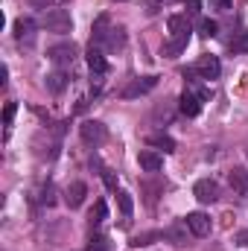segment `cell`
<instances>
[{"instance_id":"2","label":"cell","mask_w":248,"mask_h":251,"mask_svg":"<svg viewBox=\"0 0 248 251\" xmlns=\"http://www.w3.org/2000/svg\"><path fill=\"white\" fill-rule=\"evenodd\" d=\"M79 134H82V140H85L88 146H94V149L108 140V128L99 123V120H85V123L79 126Z\"/></svg>"},{"instance_id":"16","label":"cell","mask_w":248,"mask_h":251,"mask_svg":"<svg viewBox=\"0 0 248 251\" xmlns=\"http://www.w3.org/2000/svg\"><path fill=\"white\" fill-rule=\"evenodd\" d=\"M94 47H99V44H105V38H108V32H111V18L108 15H99L97 21H94Z\"/></svg>"},{"instance_id":"18","label":"cell","mask_w":248,"mask_h":251,"mask_svg":"<svg viewBox=\"0 0 248 251\" xmlns=\"http://www.w3.org/2000/svg\"><path fill=\"white\" fill-rule=\"evenodd\" d=\"M67 82H70V79H67L64 70H53V73L47 76V91H50V94H62L64 88H67Z\"/></svg>"},{"instance_id":"14","label":"cell","mask_w":248,"mask_h":251,"mask_svg":"<svg viewBox=\"0 0 248 251\" xmlns=\"http://www.w3.org/2000/svg\"><path fill=\"white\" fill-rule=\"evenodd\" d=\"M85 59H88V67H91V73H94V76H105V73H108V62H105V53H102L99 47H91Z\"/></svg>"},{"instance_id":"10","label":"cell","mask_w":248,"mask_h":251,"mask_svg":"<svg viewBox=\"0 0 248 251\" xmlns=\"http://www.w3.org/2000/svg\"><path fill=\"white\" fill-rule=\"evenodd\" d=\"M228 184L234 190V196H248V170L246 167H234L231 173H228Z\"/></svg>"},{"instance_id":"8","label":"cell","mask_w":248,"mask_h":251,"mask_svg":"<svg viewBox=\"0 0 248 251\" xmlns=\"http://www.w3.org/2000/svg\"><path fill=\"white\" fill-rule=\"evenodd\" d=\"M196 73L201 76V79H207V82H213V79H219V73H222V64L216 56H201L198 62H196Z\"/></svg>"},{"instance_id":"31","label":"cell","mask_w":248,"mask_h":251,"mask_svg":"<svg viewBox=\"0 0 248 251\" xmlns=\"http://www.w3.org/2000/svg\"><path fill=\"white\" fill-rule=\"evenodd\" d=\"M35 9H50V0H29Z\"/></svg>"},{"instance_id":"30","label":"cell","mask_w":248,"mask_h":251,"mask_svg":"<svg viewBox=\"0 0 248 251\" xmlns=\"http://www.w3.org/2000/svg\"><path fill=\"white\" fill-rule=\"evenodd\" d=\"M237 246H248V231H240L237 234Z\"/></svg>"},{"instance_id":"33","label":"cell","mask_w":248,"mask_h":251,"mask_svg":"<svg viewBox=\"0 0 248 251\" xmlns=\"http://www.w3.org/2000/svg\"><path fill=\"white\" fill-rule=\"evenodd\" d=\"M117 3H125V0H117Z\"/></svg>"},{"instance_id":"25","label":"cell","mask_w":248,"mask_h":251,"mask_svg":"<svg viewBox=\"0 0 248 251\" xmlns=\"http://www.w3.org/2000/svg\"><path fill=\"white\" fill-rule=\"evenodd\" d=\"M38 201H41V204H53V201H56V187H53V184H44Z\"/></svg>"},{"instance_id":"24","label":"cell","mask_w":248,"mask_h":251,"mask_svg":"<svg viewBox=\"0 0 248 251\" xmlns=\"http://www.w3.org/2000/svg\"><path fill=\"white\" fill-rule=\"evenodd\" d=\"M173 114H175V105H173L170 100H167L164 105H158V108H155V120H170Z\"/></svg>"},{"instance_id":"34","label":"cell","mask_w":248,"mask_h":251,"mask_svg":"<svg viewBox=\"0 0 248 251\" xmlns=\"http://www.w3.org/2000/svg\"><path fill=\"white\" fill-rule=\"evenodd\" d=\"M246 155H248V149H246Z\"/></svg>"},{"instance_id":"21","label":"cell","mask_w":248,"mask_h":251,"mask_svg":"<svg viewBox=\"0 0 248 251\" xmlns=\"http://www.w3.org/2000/svg\"><path fill=\"white\" fill-rule=\"evenodd\" d=\"M231 53H248V29H243L237 38H231Z\"/></svg>"},{"instance_id":"29","label":"cell","mask_w":248,"mask_h":251,"mask_svg":"<svg viewBox=\"0 0 248 251\" xmlns=\"http://www.w3.org/2000/svg\"><path fill=\"white\" fill-rule=\"evenodd\" d=\"M210 6H213V9H219V12H231L234 0H210Z\"/></svg>"},{"instance_id":"26","label":"cell","mask_w":248,"mask_h":251,"mask_svg":"<svg viewBox=\"0 0 248 251\" xmlns=\"http://www.w3.org/2000/svg\"><path fill=\"white\" fill-rule=\"evenodd\" d=\"M15 111H18V105H15V102H6V111H3V123H6V126H12Z\"/></svg>"},{"instance_id":"1","label":"cell","mask_w":248,"mask_h":251,"mask_svg":"<svg viewBox=\"0 0 248 251\" xmlns=\"http://www.w3.org/2000/svg\"><path fill=\"white\" fill-rule=\"evenodd\" d=\"M44 26H47L50 32H56V35H67V32L73 29V18H70L67 9H50V12L44 15Z\"/></svg>"},{"instance_id":"32","label":"cell","mask_w":248,"mask_h":251,"mask_svg":"<svg viewBox=\"0 0 248 251\" xmlns=\"http://www.w3.org/2000/svg\"><path fill=\"white\" fill-rule=\"evenodd\" d=\"M164 3H173V0H164Z\"/></svg>"},{"instance_id":"9","label":"cell","mask_w":248,"mask_h":251,"mask_svg":"<svg viewBox=\"0 0 248 251\" xmlns=\"http://www.w3.org/2000/svg\"><path fill=\"white\" fill-rule=\"evenodd\" d=\"M187 228L193 237H207L210 234V216H204L201 210H193V213H187Z\"/></svg>"},{"instance_id":"7","label":"cell","mask_w":248,"mask_h":251,"mask_svg":"<svg viewBox=\"0 0 248 251\" xmlns=\"http://www.w3.org/2000/svg\"><path fill=\"white\" fill-rule=\"evenodd\" d=\"M193 196H196L201 204H213V201L219 199V184H216L213 178H201V181H196Z\"/></svg>"},{"instance_id":"3","label":"cell","mask_w":248,"mask_h":251,"mask_svg":"<svg viewBox=\"0 0 248 251\" xmlns=\"http://www.w3.org/2000/svg\"><path fill=\"white\" fill-rule=\"evenodd\" d=\"M167 29H170V41H178V44H184V47H187L190 32H193V26H190V18H187V15H170Z\"/></svg>"},{"instance_id":"4","label":"cell","mask_w":248,"mask_h":251,"mask_svg":"<svg viewBox=\"0 0 248 251\" xmlns=\"http://www.w3.org/2000/svg\"><path fill=\"white\" fill-rule=\"evenodd\" d=\"M76 44L70 41V44H56V47H50L47 50V56H50V62L56 64L59 70H64V67H70V64L76 62Z\"/></svg>"},{"instance_id":"11","label":"cell","mask_w":248,"mask_h":251,"mask_svg":"<svg viewBox=\"0 0 248 251\" xmlns=\"http://www.w3.org/2000/svg\"><path fill=\"white\" fill-rule=\"evenodd\" d=\"M137 164H140V170H146V173H158V170L164 167V158H161V152H155V149H140Z\"/></svg>"},{"instance_id":"6","label":"cell","mask_w":248,"mask_h":251,"mask_svg":"<svg viewBox=\"0 0 248 251\" xmlns=\"http://www.w3.org/2000/svg\"><path fill=\"white\" fill-rule=\"evenodd\" d=\"M201 102H204V94L201 91H193V88H184V94L178 97V108H181V114H187V117H196L201 111Z\"/></svg>"},{"instance_id":"23","label":"cell","mask_w":248,"mask_h":251,"mask_svg":"<svg viewBox=\"0 0 248 251\" xmlns=\"http://www.w3.org/2000/svg\"><path fill=\"white\" fill-rule=\"evenodd\" d=\"M198 32H201L204 38H213V35L219 32V26H216V21H210V18H201V21H198Z\"/></svg>"},{"instance_id":"28","label":"cell","mask_w":248,"mask_h":251,"mask_svg":"<svg viewBox=\"0 0 248 251\" xmlns=\"http://www.w3.org/2000/svg\"><path fill=\"white\" fill-rule=\"evenodd\" d=\"M155 237H158V234H143V237H134V240H131V246H134V249H140V246H149Z\"/></svg>"},{"instance_id":"5","label":"cell","mask_w":248,"mask_h":251,"mask_svg":"<svg viewBox=\"0 0 248 251\" xmlns=\"http://www.w3.org/2000/svg\"><path fill=\"white\" fill-rule=\"evenodd\" d=\"M158 85V76H137V79H131L128 85H125L123 91H120V97L123 100H134V97H143V94H149L152 88Z\"/></svg>"},{"instance_id":"12","label":"cell","mask_w":248,"mask_h":251,"mask_svg":"<svg viewBox=\"0 0 248 251\" xmlns=\"http://www.w3.org/2000/svg\"><path fill=\"white\" fill-rule=\"evenodd\" d=\"M187 231H190V228H187V219H181V222H173L170 228H164V234H161V237H167L173 246H178V249H181V246H187Z\"/></svg>"},{"instance_id":"15","label":"cell","mask_w":248,"mask_h":251,"mask_svg":"<svg viewBox=\"0 0 248 251\" xmlns=\"http://www.w3.org/2000/svg\"><path fill=\"white\" fill-rule=\"evenodd\" d=\"M85 196H88L85 181H73V184L64 187V201H67V207H79V204L85 201Z\"/></svg>"},{"instance_id":"19","label":"cell","mask_w":248,"mask_h":251,"mask_svg":"<svg viewBox=\"0 0 248 251\" xmlns=\"http://www.w3.org/2000/svg\"><path fill=\"white\" fill-rule=\"evenodd\" d=\"M105 47L108 50H123L125 47V26H111L108 38H105Z\"/></svg>"},{"instance_id":"13","label":"cell","mask_w":248,"mask_h":251,"mask_svg":"<svg viewBox=\"0 0 248 251\" xmlns=\"http://www.w3.org/2000/svg\"><path fill=\"white\" fill-rule=\"evenodd\" d=\"M15 38H18L21 44H24V41L32 44V41H35V21H32V18H18V21H15Z\"/></svg>"},{"instance_id":"20","label":"cell","mask_w":248,"mask_h":251,"mask_svg":"<svg viewBox=\"0 0 248 251\" xmlns=\"http://www.w3.org/2000/svg\"><path fill=\"white\" fill-rule=\"evenodd\" d=\"M117 204H120V213H123L125 219L134 213V201H131V193H125V190H120L117 193Z\"/></svg>"},{"instance_id":"22","label":"cell","mask_w":248,"mask_h":251,"mask_svg":"<svg viewBox=\"0 0 248 251\" xmlns=\"http://www.w3.org/2000/svg\"><path fill=\"white\" fill-rule=\"evenodd\" d=\"M105 216H108V207H105V201L99 199V201L94 204V210H91V225H99V222H105Z\"/></svg>"},{"instance_id":"17","label":"cell","mask_w":248,"mask_h":251,"mask_svg":"<svg viewBox=\"0 0 248 251\" xmlns=\"http://www.w3.org/2000/svg\"><path fill=\"white\" fill-rule=\"evenodd\" d=\"M146 143H149V146H158V149H164V152H175V140H173L170 134H164V131L149 134V137H146Z\"/></svg>"},{"instance_id":"27","label":"cell","mask_w":248,"mask_h":251,"mask_svg":"<svg viewBox=\"0 0 248 251\" xmlns=\"http://www.w3.org/2000/svg\"><path fill=\"white\" fill-rule=\"evenodd\" d=\"M181 3L187 6V15H198V12H201V3H204V0H181Z\"/></svg>"}]
</instances>
